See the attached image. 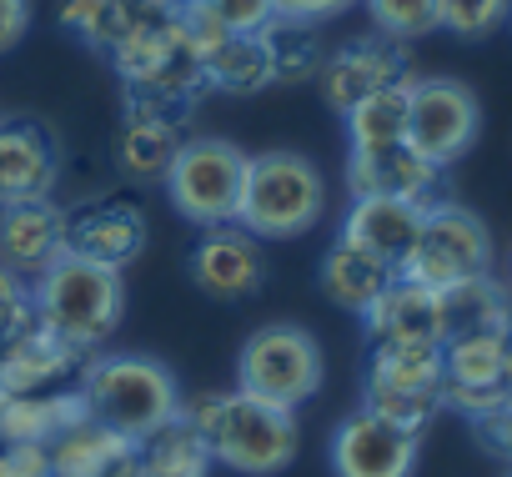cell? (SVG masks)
<instances>
[{
    "instance_id": "6da1fadb",
    "label": "cell",
    "mask_w": 512,
    "mask_h": 477,
    "mask_svg": "<svg viewBox=\"0 0 512 477\" xmlns=\"http://www.w3.org/2000/svg\"><path fill=\"white\" fill-rule=\"evenodd\" d=\"M181 417L201 432V442L211 447V462H221L241 477H277L282 467H292L297 442H302L297 412L262 402L241 387L181 402Z\"/></svg>"
},
{
    "instance_id": "7a4b0ae2",
    "label": "cell",
    "mask_w": 512,
    "mask_h": 477,
    "mask_svg": "<svg viewBox=\"0 0 512 477\" xmlns=\"http://www.w3.org/2000/svg\"><path fill=\"white\" fill-rule=\"evenodd\" d=\"M327 211V181L312 156L302 151H262L246 161V191L236 226L256 242H287L307 236Z\"/></svg>"
},
{
    "instance_id": "3957f363",
    "label": "cell",
    "mask_w": 512,
    "mask_h": 477,
    "mask_svg": "<svg viewBox=\"0 0 512 477\" xmlns=\"http://www.w3.org/2000/svg\"><path fill=\"white\" fill-rule=\"evenodd\" d=\"M81 392L91 402V417L116 427L131 442H141L146 432L181 417V402H186L171 367H161L156 357H136V352L91 357L81 372Z\"/></svg>"
},
{
    "instance_id": "277c9868",
    "label": "cell",
    "mask_w": 512,
    "mask_h": 477,
    "mask_svg": "<svg viewBox=\"0 0 512 477\" xmlns=\"http://www.w3.org/2000/svg\"><path fill=\"white\" fill-rule=\"evenodd\" d=\"M36 292V317L66 337L76 352H96L116 327H121V307H126V287L121 272L81 262V257H61L41 282H31Z\"/></svg>"
},
{
    "instance_id": "5b68a950",
    "label": "cell",
    "mask_w": 512,
    "mask_h": 477,
    "mask_svg": "<svg viewBox=\"0 0 512 477\" xmlns=\"http://www.w3.org/2000/svg\"><path fill=\"white\" fill-rule=\"evenodd\" d=\"M116 76H121V96L126 101H146V106H161L171 116H186L206 91V71H201V56L191 51L176 11L151 26L146 36H136L131 46H121L111 56Z\"/></svg>"
},
{
    "instance_id": "8992f818",
    "label": "cell",
    "mask_w": 512,
    "mask_h": 477,
    "mask_svg": "<svg viewBox=\"0 0 512 477\" xmlns=\"http://www.w3.org/2000/svg\"><path fill=\"white\" fill-rule=\"evenodd\" d=\"M487 272H492V231L477 211L457 206L452 196L422 211V231L397 267L402 282H417L427 292H452Z\"/></svg>"
},
{
    "instance_id": "52a82bcc",
    "label": "cell",
    "mask_w": 512,
    "mask_h": 477,
    "mask_svg": "<svg viewBox=\"0 0 512 477\" xmlns=\"http://www.w3.org/2000/svg\"><path fill=\"white\" fill-rule=\"evenodd\" d=\"M362 407L422 437L432 417L442 412V347L377 342L362 372Z\"/></svg>"
},
{
    "instance_id": "ba28073f",
    "label": "cell",
    "mask_w": 512,
    "mask_h": 477,
    "mask_svg": "<svg viewBox=\"0 0 512 477\" xmlns=\"http://www.w3.org/2000/svg\"><path fill=\"white\" fill-rule=\"evenodd\" d=\"M246 151L226 136H186L171 171H166V196L171 206L196 221V226H231L241 216V191H246Z\"/></svg>"
},
{
    "instance_id": "9c48e42d",
    "label": "cell",
    "mask_w": 512,
    "mask_h": 477,
    "mask_svg": "<svg viewBox=\"0 0 512 477\" xmlns=\"http://www.w3.org/2000/svg\"><path fill=\"white\" fill-rule=\"evenodd\" d=\"M236 387L297 412L307 397L322 392V347L297 322H267L256 327L236 352Z\"/></svg>"
},
{
    "instance_id": "30bf717a",
    "label": "cell",
    "mask_w": 512,
    "mask_h": 477,
    "mask_svg": "<svg viewBox=\"0 0 512 477\" xmlns=\"http://www.w3.org/2000/svg\"><path fill=\"white\" fill-rule=\"evenodd\" d=\"M477 131H482V106H477L472 86H462L452 76H412L407 146L422 161L447 171L452 161H462L477 146Z\"/></svg>"
},
{
    "instance_id": "8fae6325",
    "label": "cell",
    "mask_w": 512,
    "mask_h": 477,
    "mask_svg": "<svg viewBox=\"0 0 512 477\" xmlns=\"http://www.w3.org/2000/svg\"><path fill=\"white\" fill-rule=\"evenodd\" d=\"M332 477H412L422 462V437L357 407L337 422L327 442Z\"/></svg>"
},
{
    "instance_id": "7c38bea8",
    "label": "cell",
    "mask_w": 512,
    "mask_h": 477,
    "mask_svg": "<svg viewBox=\"0 0 512 477\" xmlns=\"http://www.w3.org/2000/svg\"><path fill=\"white\" fill-rule=\"evenodd\" d=\"M317 81H322L327 106L342 116V111H352L362 96H372V91H382V86H397V81H412V56H407L402 41H387V36L372 31V36H357V41L337 46V51L322 61Z\"/></svg>"
},
{
    "instance_id": "4fadbf2b",
    "label": "cell",
    "mask_w": 512,
    "mask_h": 477,
    "mask_svg": "<svg viewBox=\"0 0 512 477\" xmlns=\"http://www.w3.org/2000/svg\"><path fill=\"white\" fill-rule=\"evenodd\" d=\"M61 141L36 116H6L0 121V206L16 201H46L61 181Z\"/></svg>"
},
{
    "instance_id": "5bb4252c",
    "label": "cell",
    "mask_w": 512,
    "mask_h": 477,
    "mask_svg": "<svg viewBox=\"0 0 512 477\" xmlns=\"http://www.w3.org/2000/svg\"><path fill=\"white\" fill-rule=\"evenodd\" d=\"M191 282L216 297V302H241V297H256L267 282V252L251 231H241L236 221L231 226H206V236L191 252Z\"/></svg>"
},
{
    "instance_id": "9a60e30c",
    "label": "cell",
    "mask_w": 512,
    "mask_h": 477,
    "mask_svg": "<svg viewBox=\"0 0 512 477\" xmlns=\"http://www.w3.org/2000/svg\"><path fill=\"white\" fill-rule=\"evenodd\" d=\"M146 211L131 201H91L81 211H66V252L111 272H126L146 252Z\"/></svg>"
},
{
    "instance_id": "2e32d148",
    "label": "cell",
    "mask_w": 512,
    "mask_h": 477,
    "mask_svg": "<svg viewBox=\"0 0 512 477\" xmlns=\"http://www.w3.org/2000/svg\"><path fill=\"white\" fill-rule=\"evenodd\" d=\"M66 257V211L46 201L0 206V267L21 282H41Z\"/></svg>"
},
{
    "instance_id": "e0dca14e",
    "label": "cell",
    "mask_w": 512,
    "mask_h": 477,
    "mask_svg": "<svg viewBox=\"0 0 512 477\" xmlns=\"http://www.w3.org/2000/svg\"><path fill=\"white\" fill-rule=\"evenodd\" d=\"M442 176L447 171L422 161L407 141L382 146V151H347V191L352 196H392V201H412L427 211V206L447 201Z\"/></svg>"
},
{
    "instance_id": "ac0fdd59",
    "label": "cell",
    "mask_w": 512,
    "mask_h": 477,
    "mask_svg": "<svg viewBox=\"0 0 512 477\" xmlns=\"http://www.w3.org/2000/svg\"><path fill=\"white\" fill-rule=\"evenodd\" d=\"M186 116H171L161 106H146V101H126L121 96V126H116V166L131 176V181H166L186 131H181Z\"/></svg>"
},
{
    "instance_id": "d6986e66",
    "label": "cell",
    "mask_w": 512,
    "mask_h": 477,
    "mask_svg": "<svg viewBox=\"0 0 512 477\" xmlns=\"http://www.w3.org/2000/svg\"><path fill=\"white\" fill-rule=\"evenodd\" d=\"M417 231H422V206L392 201V196H352L337 242H347V247H357V252H367V257H377L397 272L402 257L417 242Z\"/></svg>"
},
{
    "instance_id": "ffe728a7",
    "label": "cell",
    "mask_w": 512,
    "mask_h": 477,
    "mask_svg": "<svg viewBox=\"0 0 512 477\" xmlns=\"http://www.w3.org/2000/svg\"><path fill=\"white\" fill-rule=\"evenodd\" d=\"M166 16L171 11L161 0H61V31H71L81 46L101 51L106 61L151 26H161Z\"/></svg>"
},
{
    "instance_id": "44dd1931",
    "label": "cell",
    "mask_w": 512,
    "mask_h": 477,
    "mask_svg": "<svg viewBox=\"0 0 512 477\" xmlns=\"http://www.w3.org/2000/svg\"><path fill=\"white\" fill-rule=\"evenodd\" d=\"M362 327H367V342H432L442 347L447 327H442V292H427L417 282H402L392 277L382 287V297L362 312Z\"/></svg>"
},
{
    "instance_id": "7402d4cb",
    "label": "cell",
    "mask_w": 512,
    "mask_h": 477,
    "mask_svg": "<svg viewBox=\"0 0 512 477\" xmlns=\"http://www.w3.org/2000/svg\"><path fill=\"white\" fill-rule=\"evenodd\" d=\"M81 357L86 352H76L46 322H36L11 347H0V387H6V392H56L81 367Z\"/></svg>"
},
{
    "instance_id": "603a6c76",
    "label": "cell",
    "mask_w": 512,
    "mask_h": 477,
    "mask_svg": "<svg viewBox=\"0 0 512 477\" xmlns=\"http://www.w3.org/2000/svg\"><path fill=\"white\" fill-rule=\"evenodd\" d=\"M392 277H397V272H392L387 262H377V257H367V252H357V247H347V242H332L327 257H322V267H317L322 297H327L332 307L352 312V317H362V312L382 297V287H387Z\"/></svg>"
},
{
    "instance_id": "cb8c5ba5",
    "label": "cell",
    "mask_w": 512,
    "mask_h": 477,
    "mask_svg": "<svg viewBox=\"0 0 512 477\" xmlns=\"http://www.w3.org/2000/svg\"><path fill=\"white\" fill-rule=\"evenodd\" d=\"M46 452H51V477H111L136 452V442L121 437L116 427L86 417L81 427L61 432Z\"/></svg>"
},
{
    "instance_id": "d4e9b609",
    "label": "cell",
    "mask_w": 512,
    "mask_h": 477,
    "mask_svg": "<svg viewBox=\"0 0 512 477\" xmlns=\"http://www.w3.org/2000/svg\"><path fill=\"white\" fill-rule=\"evenodd\" d=\"M131 457L141 477H206L211 472V447L186 417H171L166 427L146 432Z\"/></svg>"
},
{
    "instance_id": "484cf974",
    "label": "cell",
    "mask_w": 512,
    "mask_h": 477,
    "mask_svg": "<svg viewBox=\"0 0 512 477\" xmlns=\"http://www.w3.org/2000/svg\"><path fill=\"white\" fill-rule=\"evenodd\" d=\"M407 96H412V81H397V86H382V91L362 96L352 111H342V121H347V151L402 146L407 141Z\"/></svg>"
},
{
    "instance_id": "4316f807",
    "label": "cell",
    "mask_w": 512,
    "mask_h": 477,
    "mask_svg": "<svg viewBox=\"0 0 512 477\" xmlns=\"http://www.w3.org/2000/svg\"><path fill=\"white\" fill-rule=\"evenodd\" d=\"M256 41H262V51L272 61V86H302L327 61V51L317 41V26L292 21V16H272L262 31H256Z\"/></svg>"
},
{
    "instance_id": "83f0119b",
    "label": "cell",
    "mask_w": 512,
    "mask_h": 477,
    "mask_svg": "<svg viewBox=\"0 0 512 477\" xmlns=\"http://www.w3.org/2000/svg\"><path fill=\"white\" fill-rule=\"evenodd\" d=\"M442 327L452 332H512V292L487 272L442 292ZM442 337V342H447Z\"/></svg>"
},
{
    "instance_id": "f1b7e54d",
    "label": "cell",
    "mask_w": 512,
    "mask_h": 477,
    "mask_svg": "<svg viewBox=\"0 0 512 477\" xmlns=\"http://www.w3.org/2000/svg\"><path fill=\"white\" fill-rule=\"evenodd\" d=\"M201 71H206V91L221 96H256L272 86V61L256 36H226L201 56Z\"/></svg>"
},
{
    "instance_id": "f546056e",
    "label": "cell",
    "mask_w": 512,
    "mask_h": 477,
    "mask_svg": "<svg viewBox=\"0 0 512 477\" xmlns=\"http://www.w3.org/2000/svg\"><path fill=\"white\" fill-rule=\"evenodd\" d=\"M377 36L387 41H422L432 31H442V0H362Z\"/></svg>"
},
{
    "instance_id": "4dcf8cb0",
    "label": "cell",
    "mask_w": 512,
    "mask_h": 477,
    "mask_svg": "<svg viewBox=\"0 0 512 477\" xmlns=\"http://www.w3.org/2000/svg\"><path fill=\"white\" fill-rule=\"evenodd\" d=\"M512 0H442V31L457 41H487L507 26Z\"/></svg>"
},
{
    "instance_id": "1f68e13d",
    "label": "cell",
    "mask_w": 512,
    "mask_h": 477,
    "mask_svg": "<svg viewBox=\"0 0 512 477\" xmlns=\"http://www.w3.org/2000/svg\"><path fill=\"white\" fill-rule=\"evenodd\" d=\"M41 317H36V292L31 282H21L16 272L0 267V347H11L21 332H31Z\"/></svg>"
},
{
    "instance_id": "d6a6232c",
    "label": "cell",
    "mask_w": 512,
    "mask_h": 477,
    "mask_svg": "<svg viewBox=\"0 0 512 477\" xmlns=\"http://www.w3.org/2000/svg\"><path fill=\"white\" fill-rule=\"evenodd\" d=\"M201 6H206L231 36H256V31L277 16L272 0H201Z\"/></svg>"
},
{
    "instance_id": "836d02e7",
    "label": "cell",
    "mask_w": 512,
    "mask_h": 477,
    "mask_svg": "<svg viewBox=\"0 0 512 477\" xmlns=\"http://www.w3.org/2000/svg\"><path fill=\"white\" fill-rule=\"evenodd\" d=\"M0 477H51V452L36 442L0 447Z\"/></svg>"
},
{
    "instance_id": "e575fe53",
    "label": "cell",
    "mask_w": 512,
    "mask_h": 477,
    "mask_svg": "<svg viewBox=\"0 0 512 477\" xmlns=\"http://www.w3.org/2000/svg\"><path fill=\"white\" fill-rule=\"evenodd\" d=\"M472 432H477V442H482L492 457L512 462V402H502L497 412L477 417V422H472Z\"/></svg>"
},
{
    "instance_id": "d590c367",
    "label": "cell",
    "mask_w": 512,
    "mask_h": 477,
    "mask_svg": "<svg viewBox=\"0 0 512 477\" xmlns=\"http://www.w3.org/2000/svg\"><path fill=\"white\" fill-rule=\"evenodd\" d=\"M277 16H292V21H307V26H327L337 16H347L357 0H272Z\"/></svg>"
},
{
    "instance_id": "8d00e7d4",
    "label": "cell",
    "mask_w": 512,
    "mask_h": 477,
    "mask_svg": "<svg viewBox=\"0 0 512 477\" xmlns=\"http://www.w3.org/2000/svg\"><path fill=\"white\" fill-rule=\"evenodd\" d=\"M31 31V0H0V56L16 51Z\"/></svg>"
},
{
    "instance_id": "74e56055",
    "label": "cell",
    "mask_w": 512,
    "mask_h": 477,
    "mask_svg": "<svg viewBox=\"0 0 512 477\" xmlns=\"http://www.w3.org/2000/svg\"><path fill=\"white\" fill-rule=\"evenodd\" d=\"M507 387H512V332H507Z\"/></svg>"
},
{
    "instance_id": "f35d334b",
    "label": "cell",
    "mask_w": 512,
    "mask_h": 477,
    "mask_svg": "<svg viewBox=\"0 0 512 477\" xmlns=\"http://www.w3.org/2000/svg\"><path fill=\"white\" fill-rule=\"evenodd\" d=\"M161 6H166V11H181V6H191V0H161Z\"/></svg>"
},
{
    "instance_id": "ab89813d",
    "label": "cell",
    "mask_w": 512,
    "mask_h": 477,
    "mask_svg": "<svg viewBox=\"0 0 512 477\" xmlns=\"http://www.w3.org/2000/svg\"><path fill=\"white\" fill-rule=\"evenodd\" d=\"M507 31H512V16H507Z\"/></svg>"
},
{
    "instance_id": "60d3db41",
    "label": "cell",
    "mask_w": 512,
    "mask_h": 477,
    "mask_svg": "<svg viewBox=\"0 0 512 477\" xmlns=\"http://www.w3.org/2000/svg\"><path fill=\"white\" fill-rule=\"evenodd\" d=\"M507 477H512V472H507Z\"/></svg>"
}]
</instances>
